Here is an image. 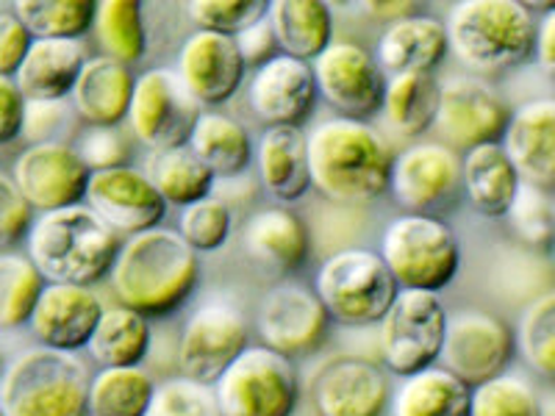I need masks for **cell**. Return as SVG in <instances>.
Returning <instances> with one entry per match:
<instances>
[{"label": "cell", "mask_w": 555, "mask_h": 416, "mask_svg": "<svg viewBox=\"0 0 555 416\" xmlns=\"http://www.w3.org/2000/svg\"><path fill=\"white\" fill-rule=\"evenodd\" d=\"M108 277L120 306L153 320L172 314L190 300L201 277V264L197 252L178 231L151 227L122 239Z\"/></svg>", "instance_id": "1"}, {"label": "cell", "mask_w": 555, "mask_h": 416, "mask_svg": "<svg viewBox=\"0 0 555 416\" xmlns=\"http://www.w3.org/2000/svg\"><path fill=\"white\" fill-rule=\"evenodd\" d=\"M309 181L331 203L359 206L389 190L391 153L364 120L334 117L306 133Z\"/></svg>", "instance_id": "2"}, {"label": "cell", "mask_w": 555, "mask_h": 416, "mask_svg": "<svg viewBox=\"0 0 555 416\" xmlns=\"http://www.w3.org/2000/svg\"><path fill=\"white\" fill-rule=\"evenodd\" d=\"M28 261L44 284L92 286L112 272L122 236L83 203L42 211L28 227Z\"/></svg>", "instance_id": "3"}, {"label": "cell", "mask_w": 555, "mask_h": 416, "mask_svg": "<svg viewBox=\"0 0 555 416\" xmlns=\"http://www.w3.org/2000/svg\"><path fill=\"white\" fill-rule=\"evenodd\" d=\"M444 34L464 67L494 76L533 56L537 23L517 0H464L450 9Z\"/></svg>", "instance_id": "4"}, {"label": "cell", "mask_w": 555, "mask_h": 416, "mask_svg": "<svg viewBox=\"0 0 555 416\" xmlns=\"http://www.w3.org/2000/svg\"><path fill=\"white\" fill-rule=\"evenodd\" d=\"M87 389L76 353L28 347L0 375V408L7 416H87Z\"/></svg>", "instance_id": "5"}, {"label": "cell", "mask_w": 555, "mask_h": 416, "mask_svg": "<svg viewBox=\"0 0 555 416\" xmlns=\"http://www.w3.org/2000/svg\"><path fill=\"white\" fill-rule=\"evenodd\" d=\"M380 259L398 289L442 291L459 272V236L430 214H400L386 225Z\"/></svg>", "instance_id": "6"}, {"label": "cell", "mask_w": 555, "mask_h": 416, "mask_svg": "<svg viewBox=\"0 0 555 416\" xmlns=\"http://www.w3.org/2000/svg\"><path fill=\"white\" fill-rule=\"evenodd\" d=\"M398 291L384 259L364 247H345L334 252L322 261L314 281V295L320 297L328 320L341 325L380 322Z\"/></svg>", "instance_id": "7"}, {"label": "cell", "mask_w": 555, "mask_h": 416, "mask_svg": "<svg viewBox=\"0 0 555 416\" xmlns=\"http://www.w3.org/2000/svg\"><path fill=\"white\" fill-rule=\"evenodd\" d=\"M211 389L222 416H292L300 400L295 364L264 344L245 347Z\"/></svg>", "instance_id": "8"}, {"label": "cell", "mask_w": 555, "mask_h": 416, "mask_svg": "<svg viewBox=\"0 0 555 416\" xmlns=\"http://www.w3.org/2000/svg\"><path fill=\"white\" fill-rule=\"evenodd\" d=\"M448 311L434 291L400 289L380 316V355L391 375L409 378L436 366L442 350Z\"/></svg>", "instance_id": "9"}, {"label": "cell", "mask_w": 555, "mask_h": 416, "mask_svg": "<svg viewBox=\"0 0 555 416\" xmlns=\"http://www.w3.org/2000/svg\"><path fill=\"white\" fill-rule=\"evenodd\" d=\"M201 114L203 106L183 87L176 69L156 67L133 78L126 120L133 136L153 153L186 145Z\"/></svg>", "instance_id": "10"}, {"label": "cell", "mask_w": 555, "mask_h": 416, "mask_svg": "<svg viewBox=\"0 0 555 416\" xmlns=\"http://www.w3.org/2000/svg\"><path fill=\"white\" fill-rule=\"evenodd\" d=\"M512 108L492 83L478 76H453L439 81V103H436L434 126L442 145L450 151H473V147L498 142L508 126Z\"/></svg>", "instance_id": "11"}, {"label": "cell", "mask_w": 555, "mask_h": 416, "mask_svg": "<svg viewBox=\"0 0 555 416\" xmlns=\"http://www.w3.org/2000/svg\"><path fill=\"white\" fill-rule=\"evenodd\" d=\"M514 359V334L500 316L459 311L448 316L439 361L469 389L498 378Z\"/></svg>", "instance_id": "12"}, {"label": "cell", "mask_w": 555, "mask_h": 416, "mask_svg": "<svg viewBox=\"0 0 555 416\" xmlns=\"http://www.w3.org/2000/svg\"><path fill=\"white\" fill-rule=\"evenodd\" d=\"M317 95H322L347 120H364L380 112L386 76L375 64L373 53L359 42L339 39L331 42L311 62Z\"/></svg>", "instance_id": "13"}, {"label": "cell", "mask_w": 555, "mask_h": 416, "mask_svg": "<svg viewBox=\"0 0 555 416\" xmlns=\"http://www.w3.org/2000/svg\"><path fill=\"white\" fill-rule=\"evenodd\" d=\"M247 347V322L234 306H201L183 325L178 341V366L181 378L215 386V380L234 364Z\"/></svg>", "instance_id": "14"}, {"label": "cell", "mask_w": 555, "mask_h": 416, "mask_svg": "<svg viewBox=\"0 0 555 416\" xmlns=\"http://www.w3.org/2000/svg\"><path fill=\"white\" fill-rule=\"evenodd\" d=\"M389 190L405 214H428L461 195V156L442 142H420L391 158Z\"/></svg>", "instance_id": "15"}, {"label": "cell", "mask_w": 555, "mask_h": 416, "mask_svg": "<svg viewBox=\"0 0 555 416\" xmlns=\"http://www.w3.org/2000/svg\"><path fill=\"white\" fill-rule=\"evenodd\" d=\"M83 206L92 214L101 217L122 239L158 227L167 211V203L162 200L147 172L128 165L114 167V170L89 172Z\"/></svg>", "instance_id": "16"}, {"label": "cell", "mask_w": 555, "mask_h": 416, "mask_svg": "<svg viewBox=\"0 0 555 416\" xmlns=\"http://www.w3.org/2000/svg\"><path fill=\"white\" fill-rule=\"evenodd\" d=\"M89 170L69 142L28 145L14 158L12 183L39 214L83 203Z\"/></svg>", "instance_id": "17"}, {"label": "cell", "mask_w": 555, "mask_h": 416, "mask_svg": "<svg viewBox=\"0 0 555 416\" xmlns=\"http://www.w3.org/2000/svg\"><path fill=\"white\" fill-rule=\"evenodd\" d=\"M259 334L264 347L284 359L314 353L328 334V314L314 289L284 281L275 284L261 300Z\"/></svg>", "instance_id": "18"}, {"label": "cell", "mask_w": 555, "mask_h": 416, "mask_svg": "<svg viewBox=\"0 0 555 416\" xmlns=\"http://www.w3.org/2000/svg\"><path fill=\"white\" fill-rule=\"evenodd\" d=\"M245 69L234 37L195 31L181 44L176 73L201 106H220L240 92Z\"/></svg>", "instance_id": "19"}, {"label": "cell", "mask_w": 555, "mask_h": 416, "mask_svg": "<svg viewBox=\"0 0 555 416\" xmlns=\"http://www.w3.org/2000/svg\"><path fill=\"white\" fill-rule=\"evenodd\" d=\"M247 101L267 128L289 126L300 128L309 120L317 103V83L311 64L278 53L267 64H261L253 76Z\"/></svg>", "instance_id": "20"}, {"label": "cell", "mask_w": 555, "mask_h": 416, "mask_svg": "<svg viewBox=\"0 0 555 416\" xmlns=\"http://www.w3.org/2000/svg\"><path fill=\"white\" fill-rule=\"evenodd\" d=\"M317 416H384L389 380L366 359H334L314 378Z\"/></svg>", "instance_id": "21"}, {"label": "cell", "mask_w": 555, "mask_h": 416, "mask_svg": "<svg viewBox=\"0 0 555 416\" xmlns=\"http://www.w3.org/2000/svg\"><path fill=\"white\" fill-rule=\"evenodd\" d=\"M101 314V297L89 286L44 284L28 325L42 347L76 353L78 347H87Z\"/></svg>", "instance_id": "22"}, {"label": "cell", "mask_w": 555, "mask_h": 416, "mask_svg": "<svg viewBox=\"0 0 555 416\" xmlns=\"http://www.w3.org/2000/svg\"><path fill=\"white\" fill-rule=\"evenodd\" d=\"M503 153L519 181L553 192L555 183V101L537 98L512 112L503 131Z\"/></svg>", "instance_id": "23"}, {"label": "cell", "mask_w": 555, "mask_h": 416, "mask_svg": "<svg viewBox=\"0 0 555 416\" xmlns=\"http://www.w3.org/2000/svg\"><path fill=\"white\" fill-rule=\"evenodd\" d=\"M133 92V73L126 64L108 56H92L83 62L69 92V106L87 126L117 128L128 114Z\"/></svg>", "instance_id": "24"}, {"label": "cell", "mask_w": 555, "mask_h": 416, "mask_svg": "<svg viewBox=\"0 0 555 416\" xmlns=\"http://www.w3.org/2000/svg\"><path fill=\"white\" fill-rule=\"evenodd\" d=\"M448 53V34L444 23L425 14L391 20L384 28L375 48V64L380 73L400 76V73H430Z\"/></svg>", "instance_id": "25"}, {"label": "cell", "mask_w": 555, "mask_h": 416, "mask_svg": "<svg viewBox=\"0 0 555 416\" xmlns=\"http://www.w3.org/2000/svg\"><path fill=\"white\" fill-rule=\"evenodd\" d=\"M83 62L78 39H34L12 81L26 101H67Z\"/></svg>", "instance_id": "26"}, {"label": "cell", "mask_w": 555, "mask_h": 416, "mask_svg": "<svg viewBox=\"0 0 555 416\" xmlns=\"http://www.w3.org/2000/svg\"><path fill=\"white\" fill-rule=\"evenodd\" d=\"M245 250L270 272H292L309 256V231L289 208H261L245 225Z\"/></svg>", "instance_id": "27"}, {"label": "cell", "mask_w": 555, "mask_h": 416, "mask_svg": "<svg viewBox=\"0 0 555 416\" xmlns=\"http://www.w3.org/2000/svg\"><path fill=\"white\" fill-rule=\"evenodd\" d=\"M519 176L500 142H486L461 156V192L483 217H505L517 195Z\"/></svg>", "instance_id": "28"}, {"label": "cell", "mask_w": 555, "mask_h": 416, "mask_svg": "<svg viewBox=\"0 0 555 416\" xmlns=\"http://www.w3.org/2000/svg\"><path fill=\"white\" fill-rule=\"evenodd\" d=\"M267 23L275 34L278 51L297 62L311 64L334 42L331 9L317 0H272L267 3Z\"/></svg>", "instance_id": "29"}, {"label": "cell", "mask_w": 555, "mask_h": 416, "mask_svg": "<svg viewBox=\"0 0 555 416\" xmlns=\"http://www.w3.org/2000/svg\"><path fill=\"white\" fill-rule=\"evenodd\" d=\"M259 181L272 197L292 203L309 192V158H306V133L300 128L272 126L259 139L256 151Z\"/></svg>", "instance_id": "30"}, {"label": "cell", "mask_w": 555, "mask_h": 416, "mask_svg": "<svg viewBox=\"0 0 555 416\" xmlns=\"http://www.w3.org/2000/svg\"><path fill=\"white\" fill-rule=\"evenodd\" d=\"M473 389L442 366H428L400 384L391 398V416H469Z\"/></svg>", "instance_id": "31"}, {"label": "cell", "mask_w": 555, "mask_h": 416, "mask_svg": "<svg viewBox=\"0 0 555 416\" xmlns=\"http://www.w3.org/2000/svg\"><path fill=\"white\" fill-rule=\"evenodd\" d=\"M192 153L217 178H236L253 158V142L245 126L225 114L203 112L186 142Z\"/></svg>", "instance_id": "32"}, {"label": "cell", "mask_w": 555, "mask_h": 416, "mask_svg": "<svg viewBox=\"0 0 555 416\" xmlns=\"http://www.w3.org/2000/svg\"><path fill=\"white\" fill-rule=\"evenodd\" d=\"M89 359L103 366H142L151 353V325L126 306L103 309L87 341Z\"/></svg>", "instance_id": "33"}, {"label": "cell", "mask_w": 555, "mask_h": 416, "mask_svg": "<svg viewBox=\"0 0 555 416\" xmlns=\"http://www.w3.org/2000/svg\"><path fill=\"white\" fill-rule=\"evenodd\" d=\"M439 81L434 73H400L386 81L384 117L400 136H420L434 126Z\"/></svg>", "instance_id": "34"}, {"label": "cell", "mask_w": 555, "mask_h": 416, "mask_svg": "<svg viewBox=\"0 0 555 416\" xmlns=\"http://www.w3.org/2000/svg\"><path fill=\"white\" fill-rule=\"evenodd\" d=\"M156 380L142 366H103L89 375V416H145Z\"/></svg>", "instance_id": "35"}, {"label": "cell", "mask_w": 555, "mask_h": 416, "mask_svg": "<svg viewBox=\"0 0 555 416\" xmlns=\"http://www.w3.org/2000/svg\"><path fill=\"white\" fill-rule=\"evenodd\" d=\"M98 44L103 48V56L114 62L137 64L145 56L147 31H145V12L137 0H103L95 3V20H92Z\"/></svg>", "instance_id": "36"}, {"label": "cell", "mask_w": 555, "mask_h": 416, "mask_svg": "<svg viewBox=\"0 0 555 416\" xmlns=\"http://www.w3.org/2000/svg\"><path fill=\"white\" fill-rule=\"evenodd\" d=\"M147 178L167 206H190V203L208 197L215 190L211 170L186 145L153 153Z\"/></svg>", "instance_id": "37"}, {"label": "cell", "mask_w": 555, "mask_h": 416, "mask_svg": "<svg viewBox=\"0 0 555 416\" xmlns=\"http://www.w3.org/2000/svg\"><path fill=\"white\" fill-rule=\"evenodd\" d=\"M14 17L28 28L34 39H78L92 28V0H17Z\"/></svg>", "instance_id": "38"}, {"label": "cell", "mask_w": 555, "mask_h": 416, "mask_svg": "<svg viewBox=\"0 0 555 416\" xmlns=\"http://www.w3.org/2000/svg\"><path fill=\"white\" fill-rule=\"evenodd\" d=\"M44 281L28 256L0 252V330L17 328L31 320Z\"/></svg>", "instance_id": "39"}, {"label": "cell", "mask_w": 555, "mask_h": 416, "mask_svg": "<svg viewBox=\"0 0 555 416\" xmlns=\"http://www.w3.org/2000/svg\"><path fill=\"white\" fill-rule=\"evenodd\" d=\"M469 416H544L539 391L522 375H498L475 386Z\"/></svg>", "instance_id": "40"}, {"label": "cell", "mask_w": 555, "mask_h": 416, "mask_svg": "<svg viewBox=\"0 0 555 416\" xmlns=\"http://www.w3.org/2000/svg\"><path fill=\"white\" fill-rule=\"evenodd\" d=\"M519 350L539 375H555V295L544 291L542 297L530 300L519 320Z\"/></svg>", "instance_id": "41"}, {"label": "cell", "mask_w": 555, "mask_h": 416, "mask_svg": "<svg viewBox=\"0 0 555 416\" xmlns=\"http://www.w3.org/2000/svg\"><path fill=\"white\" fill-rule=\"evenodd\" d=\"M505 217L512 220L514 234L519 236L522 247L537 252L550 250V247H553L555 214H553V195H550V192L519 181L517 195H514Z\"/></svg>", "instance_id": "42"}, {"label": "cell", "mask_w": 555, "mask_h": 416, "mask_svg": "<svg viewBox=\"0 0 555 416\" xmlns=\"http://www.w3.org/2000/svg\"><path fill=\"white\" fill-rule=\"evenodd\" d=\"M231 234V206L222 197L208 195L181 208L178 236L195 252H215Z\"/></svg>", "instance_id": "43"}, {"label": "cell", "mask_w": 555, "mask_h": 416, "mask_svg": "<svg viewBox=\"0 0 555 416\" xmlns=\"http://www.w3.org/2000/svg\"><path fill=\"white\" fill-rule=\"evenodd\" d=\"M186 14L197 31L236 37L267 17V0H190Z\"/></svg>", "instance_id": "44"}, {"label": "cell", "mask_w": 555, "mask_h": 416, "mask_svg": "<svg viewBox=\"0 0 555 416\" xmlns=\"http://www.w3.org/2000/svg\"><path fill=\"white\" fill-rule=\"evenodd\" d=\"M145 416H222L215 389L190 378L156 384Z\"/></svg>", "instance_id": "45"}, {"label": "cell", "mask_w": 555, "mask_h": 416, "mask_svg": "<svg viewBox=\"0 0 555 416\" xmlns=\"http://www.w3.org/2000/svg\"><path fill=\"white\" fill-rule=\"evenodd\" d=\"M73 122H76V112L67 101H26L20 136H26L31 145L64 142L62 136L73 133Z\"/></svg>", "instance_id": "46"}, {"label": "cell", "mask_w": 555, "mask_h": 416, "mask_svg": "<svg viewBox=\"0 0 555 416\" xmlns=\"http://www.w3.org/2000/svg\"><path fill=\"white\" fill-rule=\"evenodd\" d=\"M76 153L89 172L114 170V167H126L128 147L126 136L117 128H98L87 126L76 139Z\"/></svg>", "instance_id": "47"}, {"label": "cell", "mask_w": 555, "mask_h": 416, "mask_svg": "<svg viewBox=\"0 0 555 416\" xmlns=\"http://www.w3.org/2000/svg\"><path fill=\"white\" fill-rule=\"evenodd\" d=\"M31 220V206L23 200V195L17 192L12 178L0 172V252L12 250L28 234Z\"/></svg>", "instance_id": "48"}, {"label": "cell", "mask_w": 555, "mask_h": 416, "mask_svg": "<svg viewBox=\"0 0 555 416\" xmlns=\"http://www.w3.org/2000/svg\"><path fill=\"white\" fill-rule=\"evenodd\" d=\"M34 37L12 12H0V76L12 78L26 58Z\"/></svg>", "instance_id": "49"}, {"label": "cell", "mask_w": 555, "mask_h": 416, "mask_svg": "<svg viewBox=\"0 0 555 416\" xmlns=\"http://www.w3.org/2000/svg\"><path fill=\"white\" fill-rule=\"evenodd\" d=\"M234 44H236V51H240V58L245 67L259 69L261 64H267L270 58L278 56L275 34H272L267 17L259 20V23H253V26L245 28V31L236 34Z\"/></svg>", "instance_id": "50"}, {"label": "cell", "mask_w": 555, "mask_h": 416, "mask_svg": "<svg viewBox=\"0 0 555 416\" xmlns=\"http://www.w3.org/2000/svg\"><path fill=\"white\" fill-rule=\"evenodd\" d=\"M23 108H26V98L20 95L12 78L0 76V145L14 142L20 136Z\"/></svg>", "instance_id": "51"}, {"label": "cell", "mask_w": 555, "mask_h": 416, "mask_svg": "<svg viewBox=\"0 0 555 416\" xmlns=\"http://www.w3.org/2000/svg\"><path fill=\"white\" fill-rule=\"evenodd\" d=\"M533 53L539 56V64H542L547 73H553L555 69V14H553V9H547V12H544L542 23L537 26Z\"/></svg>", "instance_id": "52"}, {"label": "cell", "mask_w": 555, "mask_h": 416, "mask_svg": "<svg viewBox=\"0 0 555 416\" xmlns=\"http://www.w3.org/2000/svg\"><path fill=\"white\" fill-rule=\"evenodd\" d=\"M366 12L373 14V17H384V20H400L414 14V3H366Z\"/></svg>", "instance_id": "53"}, {"label": "cell", "mask_w": 555, "mask_h": 416, "mask_svg": "<svg viewBox=\"0 0 555 416\" xmlns=\"http://www.w3.org/2000/svg\"><path fill=\"white\" fill-rule=\"evenodd\" d=\"M7 369V353H3V347H0V375Z\"/></svg>", "instance_id": "54"}, {"label": "cell", "mask_w": 555, "mask_h": 416, "mask_svg": "<svg viewBox=\"0 0 555 416\" xmlns=\"http://www.w3.org/2000/svg\"><path fill=\"white\" fill-rule=\"evenodd\" d=\"M0 416H7V414H3V408H0Z\"/></svg>", "instance_id": "55"}]
</instances>
